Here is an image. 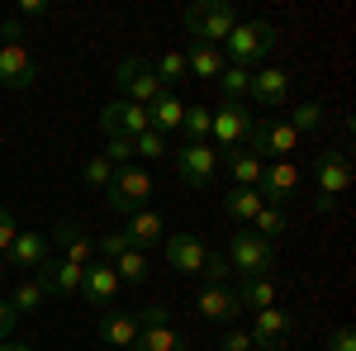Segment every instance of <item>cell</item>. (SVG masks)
Returning <instances> with one entry per match:
<instances>
[{"instance_id":"obj_43","label":"cell","mask_w":356,"mask_h":351,"mask_svg":"<svg viewBox=\"0 0 356 351\" xmlns=\"http://www.w3.org/2000/svg\"><path fill=\"white\" fill-rule=\"evenodd\" d=\"M43 15H48L43 0H19V5H15V19H19V24H24V19H43Z\"/></svg>"},{"instance_id":"obj_32","label":"cell","mask_w":356,"mask_h":351,"mask_svg":"<svg viewBox=\"0 0 356 351\" xmlns=\"http://www.w3.org/2000/svg\"><path fill=\"white\" fill-rule=\"evenodd\" d=\"M114 275H119V285H124V280H129V285H143V280L152 275V266H147V256H143V252L129 247V252L114 261Z\"/></svg>"},{"instance_id":"obj_48","label":"cell","mask_w":356,"mask_h":351,"mask_svg":"<svg viewBox=\"0 0 356 351\" xmlns=\"http://www.w3.org/2000/svg\"><path fill=\"white\" fill-rule=\"evenodd\" d=\"M0 351H33V347H24V342H0Z\"/></svg>"},{"instance_id":"obj_12","label":"cell","mask_w":356,"mask_h":351,"mask_svg":"<svg viewBox=\"0 0 356 351\" xmlns=\"http://www.w3.org/2000/svg\"><path fill=\"white\" fill-rule=\"evenodd\" d=\"M152 124H147V109L143 105H129V100H110V105H100V133L105 138H138L147 133Z\"/></svg>"},{"instance_id":"obj_7","label":"cell","mask_w":356,"mask_h":351,"mask_svg":"<svg viewBox=\"0 0 356 351\" xmlns=\"http://www.w3.org/2000/svg\"><path fill=\"white\" fill-rule=\"evenodd\" d=\"M214 171H219L214 142H181V147H176V176H181L191 190L214 186Z\"/></svg>"},{"instance_id":"obj_30","label":"cell","mask_w":356,"mask_h":351,"mask_svg":"<svg viewBox=\"0 0 356 351\" xmlns=\"http://www.w3.org/2000/svg\"><path fill=\"white\" fill-rule=\"evenodd\" d=\"M323 124H328V109L318 105V100H304V105L290 109V129H295L300 138H304V133H318Z\"/></svg>"},{"instance_id":"obj_15","label":"cell","mask_w":356,"mask_h":351,"mask_svg":"<svg viewBox=\"0 0 356 351\" xmlns=\"http://www.w3.org/2000/svg\"><path fill=\"white\" fill-rule=\"evenodd\" d=\"M257 190H261V199H271L275 209L290 204V199L300 195V166L295 162H271L266 171H261V186Z\"/></svg>"},{"instance_id":"obj_13","label":"cell","mask_w":356,"mask_h":351,"mask_svg":"<svg viewBox=\"0 0 356 351\" xmlns=\"http://www.w3.org/2000/svg\"><path fill=\"white\" fill-rule=\"evenodd\" d=\"M290 327H295V318L285 313V309H257L252 313V327H247V337H252V347H266V351H275V347H285L290 342Z\"/></svg>"},{"instance_id":"obj_23","label":"cell","mask_w":356,"mask_h":351,"mask_svg":"<svg viewBox=\"0 0 356 351\" xmlns=\"http://www.w3.org/2000/svg\"><path fill=\"white\" fill-rule=\"evenodd\" d=\"M219 162H228V171H233V181L247 190L261 186V171H266V162L257 157V152H247V147H233V152H219Z\"/></svg>"},{"instance_id":"obj_11","label":"cell","mask_w":356,"mask_h":351,"mask_svg":"<svg viewBox=\"0 0 356 351\" xmlns=\"http://www.w3.org/2000/svg\"><path fill=\"white\" fill-rule=\"evenodd\" d=\"M48 247H57L67 261H76V266H90L95 261V238L86 233L76 218H57L53 233H48Z\"/></svg>"},{"instance_id":"obj_29","label":"cell","mask_w":356,"mask_h":351,"mask_svg":"<svg viewBox=\"0 0 356 351\" xmlns=\"http://www.w3.org/2000/svg\"><path fill=\"white\" fill-rule=\"evenodd\" d=\"M209 129H214V109L209 105H186V119H181L186 142H209Z\"/></svg>"},{"instance_id":"obj_19","label":"cell","mask_w":356,"mask_h":351,"mask_svg":"<svg viewBox=\"0 0 356 351\" xmlns=\"http://www.w3.org/2000/svg\"><path fill=\"white\" fill-rule=\"evenodd\" d=\"M195 309H200V318H209V323H233L243 309H238V299L233 290H223V285H204L200 299H195Z\"/></svg>"},{"instance_id":"obj_37","label":"cell","mask_w":356,"mask_h":351,"mask_svg":"<svg viewBox=\"0 0 356 351\" xmlns=\"http://www.w3.org/2000/svg\"><path fill=\"white\" fill-rule=\"evenodd\" d=\"M134 157L162 162V157H166V138H162V133H152V129H147V133H138V138H134Z\"/></svg>"},{"instance_id":"obj_34","label":"cell","mask_w":356,"mask_h":351,"mask_svg":"<svg viewBox=\"0 0 356 351\" xmlns=\"http://www.w3.org/2000/svg\"><path fill=\"white\" fill-rule=\"evenodd\" d=\"M114 171H119V166H114L105 152H95V157L81 166V181H86L90 190H110V186H114Z\"/></svg>"},{"instance_id":"obj_9","label":"cell","mask_w":356,"mask_h":351,"mask_svg":"<svg viewBox=\"0 0 356 351\" xmlns=\"http://www.w3.org/2000/svg\"><path fill=\"white\" fill-rule=\"evenodd\" d=\"M252 147L247 152H257L261 162L266 157H280V162H290V152L300 147V133L290 129V124H275V119H261V124H252Z\"/></svg>"},{"instance_id":"obj_1","label":"cell","mask_w":356,"mask_h":351,"mask_svg":"<svg viewBox=\"0 0 356 351\" xmlns=\"http://www.w3.org/2000/svg\"><path fill=\"white\" fill-rule=\"evenodd\" d=\"M228 270L233 275H243V280H261L266 270L275 266V243H266V238H257L252 228H238L233 238H228Z\"/></svg>"},{"instance_id":"obj_44","label":"cell","mask_w":356,"mask_h":351,"mask_svg":"<svg viewBox=\"0 0 356 351\" xmlns=\"http://www.w3.org/2000/svg\"><path fill=\"white\" fill-rule=\"evenodd\" d=\"M223 351H252V337H247L243 327H228L223 332Z\"/></svg>"},{"instance_id":"obj_18","label":"cell","mask_w":356,"mask_h":351,"mask_svg":"<svg viewBox=\"0 0 356 351\" xmlns=\"http://www.w3.org/2000/svg\"><path fill=\"white\" fill-rule=\"evenodd\" d=\"M114 295H119V275H114V266L90 261V266H86V275H81L76 299H86V304H114Z\"/></svg>"},{"instance_id":"obj_38","label":"cell","mask_w":356,"mask_h":351,"mask_svg":"<svg viewBox=\"0 0 356 351\" xmlns=\"http://www.w3.org/2000/svg\"><path fill=\"white\" fill-rule=\"evenodd\" d=\"M129 252V243H124V233H105L100 243H95V261H105V266H114L119 256Z\"/></svg>"},{"instance_id":"obj_42","label":"cell","mask_w":356,"mask_h":351,"mask_svg":"<svg viewBox=\"0 0 356 351\" xmlns=\"http://www.w3.org/2000/svg\"><path fill=\"white\" fill-rule=\"evenodd\" d=\"M19 238V223H15V214L10 209H0V256L10 252V243Z\"/></svg>"},{"instance_id":"obj_3","label":"cell","mask_w":356,"mask_h":351,"mask_svg":"<svg viewBox=\"0 0 356 351\" xmlns=\"http://www.w3.org/2000/svg\"><path fill=\"white\" fill-rule=\"evenodd\" d=\"M223 57L228 62H238V67H252V62H261V57L275 48V28L266 24V19H238L233 24V33L219 43Z\"/></svg>"},{"instance_id":"obj_35","label":"cell","mask_w":356,"mask_h":351,"mask_svg":"<svg viewBox=\"0 0 356 351\" xmlns=\"http://www.w3.org/2000/svg\"><path fill=\"white\" fill-rule=\"evenodd\" d=\"M43 285H38V280H19V285H15V295H10V309H15V313H33V309H43Z\"/></svg>"},{"instance_id":"obj_24","label":"cell","mask_w":356,"mask_h":351,"mask_svg":"<svg viewBox=\"0 0 356 351\" xmlns=\"http://www.w3.org/2000/svg\"><path fill=\"white\" fill-rule=\"evenodd\" d=\"M266 209V199H261V190H247V186H233L223 195V214L233 218V223H252V218Z\"/></svg>"},{"instance_id":"obj_33","label":"cell","mask_w":356,"mask_h":351,"mask_svg":"<svg viewBox=\"0 0 356 351\" xmlns=\"http://www.w3.org/2000/svg\"><path fill=\"white\" fill-rule=\"evenodd\" d=\"M247 85H252V67H238V62H228V67L219 72V90H223V100H243Z\"/></svg>"},{"instance_id":"obj_17","label":"cell","mask_w":356,"mask_h":351,"mask_svg":"<svg viewBox=\"0 0 356 351\" xmlns=\"http://www.w3.org/2000/svg\"><path fill=\"white\" fill-rule=\"evenodd\" d=\"M247 95H252L261 109H280L285 100H290V72H280V67H261V72H252Z\"/></svg>"},{"instance_id":"obj_4","label":"cell","mask_w":356,"mask_h":351,"mask_svg":"<svg viewBox=\"0 0 356 351\" xmlns=\"http://www.w3.org/2000/svg\"><path fill=\"white\" fill-rule=\"evenodd\" d=\"M114 85H119V95H124L129 105H143V109L166 95V85L157 81V72H152L147 57H124V62L114 67Z\"/></svg>"},{"instance_id":"obj_41","label":"cell","mask_w":356,"mask_h":351,"mask_svg":"<svg viewBox=\"0 0 356 351\" xmlns=\"http://www.w3.org/2000/svg\"><path fill=\"white\" fill-rule=\"evenodd\" d=\"M105 157H110L114 166H129V157H134V138H110V142H105Z\"/></svg>"},{"instance_id":"obj_46","label":"cell","mask_w":356,"mask_h":351,"mask_svg":"<svg viewBox=\"0 0 356 351\" xmlns=\"http://www.w3.org/2000/svg\"><path fill=\"white\" fill-rule=\"evenodd\" d=\"M328 351H356V332H352V327H337L332 342H328Z\"/></svg>"},{"instance_id":"obj_26","label":"cell","mask_w":356,"mask_h":351,"mask_svg":"<svg viewBox=\"0 0 356 351\" xmlns=\"http://www.w3.org/2000/svg\"><path fill=\"white\" fill-rule=\"evenodd\" d=\"M223 67H228L223 48H209V43H191V53H186V72L204 76V81H219Z\"/></svg>"},{"instance_id":"obj_8","label":"cell","mask_w":356,"mask_h":351,"mask_svg":"<svg viewBox=\"0 0 356 351\" xmlns=\"http://www.w3.org/2000/svg\"><path fill=\"white\" fill-rule=\"evenodd\" d=\"M247 133H252V109H247V100H223L214 109V129H209V138L219 142V152L243 147Z\"/></svg>"},{"instance_id":"obj_50","label":"cell","mask_w":356,"mask_h":351,"mask_svg":"<svg viewBox=\"0 0 356 351\" xmlns=\"http://www.w3.org/2000/svg\"><path fill=\"white\" fill-rule=\"evenodd\" d=\"M0 48H5V38H0Z\"/></svg>"},{"instance_id":"obj_47","label":"cell","mask_w":356,"mask_h":351,"mask_svg":"<svg viewBox=\"0 0 356 351\" xmlns=\"http://www.w3.org/2000/svg\"><path fill=\"white\" fill-rule=\"evenodd\" d=\"M0 38H5V43H24V24H19L15 15H10V19H0Z\"/></svg>"},{"instance_id":"obj_25","label":"cell","mask_w":356,"mask_h":351,"mask_svg":"<svg viewBox=\"0 0 356 351\" xmlns=\"http://www.w3.org/2000/svg\"><path fill=\"white\" fill-rule=\"evenodd\" d=\"M181 119H186V105H181L171 90H166L162 100H152V105H147V124H152V133H162V138L176 133V129H181Z\"/></svg>"},{"instance_id":"obj_45","label":"cell","mask_w":356,"mask_h":351,"mask_svg":"<svg viewBox=\"0 0 356 351\" xmlns=\"http://www.w3.org/2000/svg\"><path fill=\"white\" fill-rule=\"evenodd\" d=\"M15 323H19V313L10 309V299H0V342H10V332H15Z\"/></svg>"},{"instance_id":"obj_21","label":"cell","mask_w":356,"mask_h":351,"mask_svg":"<svg viewBox=\"0 0 356 351\" xmlns=\"http://www.w3.org/2000/svg\"><path fill=\"white\" fill-rule=\"evenodd\" d=\"M10 266H29V270H38L48 256H53V247H48V238L43 233H19L15 243H10Z\"/></svg>"},{"instance_id":"obj_22","label":"cell","mask_w":356,"mask_h":351,"mask_svg":"<svg viewBox=\"0 0 356 351\" xmlns=\"http://www.w3.org/2000/svg\"><path fill=\"white\" fill-rule=\"evenodd\" d=\"M100 342L105 347H134L138 342V313H124V309H114V313H105L100 318Z\"/></svg>"},{"instance_id":"obj_27","label":"cell","mask_w":356,"mask_h":351,"mask_svg":"<svg viewBox=\"0 0 356 351\" xmlns=\"http://www.w3.org/2000/svg\"><path fill=\"white\" fill-rule=\"evenodd\" d=\"M233 299H238L243 313H247V309L257 313V309H271V304H275V285L266 280V275H261V280H243V285L233 290Z\"/></svg>"},{"instance_id":"obj_5","label":"cell","mask_w":356,"mask_h":351,"mask_svg":"<svg viewBox=\"0 0 356 351\" xmlns=\"http://www.w3.org/2000/svg\"><path fill=\"white\" fill-rule=\"evenodd\" d=\"M314 181H318L314 209L328 214L332 204L342 199V190L352 186V162H347V152H318V157H314Z\"/></svg>"},{"instance_id":"obj_6","label":"cell","mask_w":356,"mask_h":351,"mask_svg":"<svg viewBox=\"0 0 356 351\" xmlns=\"http://www.w3.org/2000/svg\"><path fill=\"white\" fill-rule=\"evenodd\" d=\"M105 199H110V209L114 214H138L147 199H152V176L147 171H138V166H119L114 171V186L105 190Z\"/></svg>"},{"instance_id":"obj_49","label":"cell","mask_w":356,"mask_h":351,"mask_svg":"<svg viewBox=\"0 0 356 351\" xmlns=\"http://www.w3.org/2000/svg\"><path fill=\"white\" fill-rule=\"evenodd\" d=\"M0 285H5V261H0Z\"/></svg>"},{"instance_id":"obj_39","label":"cell","mask_w":356,"mask_h":351,"mask_svg":"<svg viewBox=\"0 0 356 351\" xmlns=\"http://www.w3.org/2000/svg\"><path fill=\"white\" fill-rule=\"evenodd\" d=\"M200 275H204L209 285H223V280L233 275V270H228V256H223V252H209V256H204V266H200Z\"/></svg>"},{"instance_id":"obj_14","label":"cell","mask_w":356,"mask_h":351,"mask_svg":"<svg viewBox=\"0 0 356 351\" xmlns=\"http://www.w3.org/2000/svg\"><path fill=\"white\" fill-rule=\"evenodd\" d=\"M33 81H38L33 53H29L24 43H5V48H0V85H5V90H29Z\"/></svg>"},{"instance_id":"obj_16","label":"cell","mask_w":356,"mask_h":351,"mask_svg":"<svg viewBox=\"0 0 356 351\" xmlns=\"http://www.w3.org/2000/svg\"><path fill=\"white\" fill-rule=\"evenodd\" d=\"M166 247V261L181 270V275H200V266H204V256H209V247L200 243L195 233H166L162 238Z\"/></svg>"},{"instance_id":"obj_36","label":"cell","mask_w":356,"mask_h":351,"mask_svg":"<svg viewBox=\"0 0 356 351\" xmlns=\"http://www.w3.org/2000/svg\"><path fill=\"white\" fill-rule=\"evenodd\" d=\"M152 72H157V81L171 90V81H181V76H186V53H176V48H171V53H162L157 62H152Z\"/></svg>"},{"instance_id":"obj_20","label":"cell","mask_w":356,"mask_h":351,"mask_svg":"<svg viewBox=\"0 0 356 351\" xmlns=\"http://www.w3.org/2000/svg\"><path fill=\"white\" fill-rule=\"evenodd\" d=\"M162 238H166V223H162V214H152V209H138V214H129V223H124V243L134 247V252L162 243Z\"/></svg>"},{"instance_id":"obj_10","label":"cell","mask_w":356,"mask_h":351,"mask_svg":"<svg viewBox=\"0 0 356 351\" xmlns=\"http://www.w3.org/2000/svg\"><path fill=\"white\" fill-rule=\"evenodd\" d=\"M81 275H86V266L67 261V256H48L43 266L33 270V280L43 285V295H48V299H72L76 290H81Z\"/></svg>"},{"instance_id":"obj_31","label":"cell","mask_w":356,"mask_h":351,"mask_svg":"<svg viewBox=\"0 0 356 351\" xmlns=\"http://www.w3.org/2000/svg\"><path fill=\"white\" fill-rule=\"evenodd\" d=\"M285 228H290V214H285V209H275V204H266L261 214L252 218V233H257V238H266V243H280V238H285Z\"/></svg>"},{"instance_id":"obj_40","label":"cell","mask_w":356,"mask_h":351,"mask_svg":"<svg viewBox=\"0 0 356 351\" xmlns=\"http://www.w3.org/2000/svg\"><path fill=\"white\" fill-rule=\"evenodd\" d=\"M166 323H171V309H166V304H143L138 327H166Z\"/></svg>"},{"instance_id":"obj_28","label":"cell","mask_w":356,"mask_h":351,"mask_svg":"<svg viewBox=\"0 0 356 351\" xmlns=\"http://www.w3.org/2000/svg\"><path fill=\"white\" fill-rule=\"evenodd\" d=\"M138 351H186V337L176 332V327H138Z\"/></svg>"},{"instance_id":"obj_2","label":"cell","mask_w":356,"mask_h":351,"mask_svg":"<svg viewBox=\"0 0 356 351\" xmlns=\"http://www.w3.org/2000/svg\"><path fill=\"white\" fill-rule=\"evenodd\" d=\"M186 33H191V43H209V48H219L223 38L233 33V24H238V15H233V5L228 0H200V5H191L186 10Z\"/></svg>"}]
</instances>
